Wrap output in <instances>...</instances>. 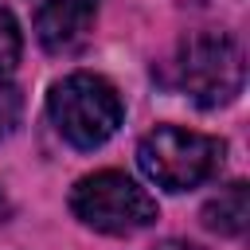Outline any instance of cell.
<instances>
[{"instance_id": "cell-1", "label": "cell", "mask_w": 250, "mask_h": 250, "mask_svg": "<svg viewBox=\"0 0 250 250\" xmlns=\"http://www.w3.org/2000/svg\"><path fill=\"white\" fill-rule=\"evenodd\" d=\"M51 121L59 129L62 141H70L74 148H98L105 145L117 125H121V98L117 90L98 78V74H66L62 82H55L51 98H47Z\"/></svg>"}, {"instance_id": "cell-2", "label": "cell", "mask_w": 250, "mask_h": 250, "mask_svg": "<svg viewBox=\"0 0 250 250\" xmlns=\"http://www.w3.org/2000/svg\"><path fill=\"white\" fill-rule=\"evenodd\" d=\"M137 164L164 191H188V188H199L203 180H211L219 172L223 141H215L207 133H195V129L160 125L141 141Z\"/></svg>"}, {"instance_id": "cell-3", "label": "cell", "mask_w": 250, "mask_h": 250, "mask_svg": "<svg viewBox=\"0 0 250 250\" xmlns=\"http://www.w3.org/2000/svg\"><path fill=\"white\" fill-rule=\"evenodd\" d=\"M176 86L199 105H227L242 90V51L223 31H195L176 51Z\"/></svg>"}, {"instance_id": "cell-4", "label": "cell", "mask_w": 250, "mask_h": 250, "mask_svg": "<svg viewBox=\"0 0 250 250\" xmlns=\"http://www.w3.org/2000/svg\"><path fill=\"white\" fill-rule=\"evenodd\" d=\"M70 211L102 234H133L156 219V199L125 172H94L74 184Z\"/></svg>"}, {"instance_id": "cell-5", "label": "cell", "mask_w": 250, "mask_h": 250, "mask_svg": "<svg viewBox=\"0 0 250 250\" xmlns=\"http://www.w3.org/2000/svg\"><path fill=\"white\" fill-rule=\"evenodd\" d=\"M98 16V0H31V27L39 43L55 55H66L86 43Z\"/></svg>"}, {"instance_id": "cell-6", "label": "cell", "mask_w": 250, "mask_h": 250, "mask_svg": "<svg viewBox=\"0 0 250 250\" xmlns=\"http://www.w3.org/2000/svg\"><path fill=\"white\" fill-rule=\"evenodd\" d=\"M246 219H250V191H246V184L223 188L203 207V223L211 230H219V234H242L246 230Z\"/></svg>"}, {"instance_id": "cell-7", "label": "cell", "mask_w": 250, "mask_h": 250, "mask_svg": "<svg viewBox=\"0 0 250 250\" xmlns=\"http://www.w3.org/2000/svg\"><path fill=\"white\" fill-rule=\"evenodd\" d=\"M20 47H23V39H20V23H16V16L0 4V78L20 62Z\"/></svg>"}, {"instance_id": "cell-8", "label": "cell", "mask_w": 250, "mask_h": 250, "mask_svg": "<svg viewBox=\"0 0 250 250\" xmlns=\"http://www.w3.org/2000/svg\"><path fill=\"white\" fill-rule=\"evenodd\" d=\"M20 109H23V102H20V90H16V86H8V82L0 78V137H8V133L16 129V121H20Z\"/></svg>"}]
</instances>
